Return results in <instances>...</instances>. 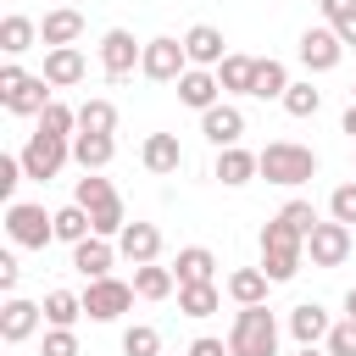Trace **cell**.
I'll list each match as a JSON object with an SVG mask.
<instances>
[{
  "mask_svg": "<svg viewBox=\"0 0 356 356\" xmlns=\"http://www.w3.org/2000/svg\"><path fill=\"white\" fill-rule=\"evenodd\" d=\"M44 356H78V334L72 328H44Z\"/></svg>",
  "mask_w": 356,
  "mask_h": 356,
  "instance_id": "42",
  "label": "cell"
},
{
  "mask_svg": "<svg viewBox=\"0 0 356 356\" xmlns=\"http://www.w3.org/2000/svg\"><path fill=\"white\" fill-rule=\"evenodd\" d=\"M222 289H228V300H234V306H267L273 278H267V267H234Z\"/></svg>",
  "mask_w": 356,
  "mask_h": 356,
  "instance_id": "22",
  "label": "cell"
},
{
  "mask_svg": "<svg viewBox=\"0 0 356 356\" xmlns=\"http://www.w3.org/2000/svg\"><path fill=\"white\" fill-rule=\"evenodd\" d=\"M111 195H117V189H111V178H100V172H83L78 189H72L78 206H100V200H111Z\"/></svg>",
  "mask_w": 356,
  "mask_h": 356,
  "instance_id": "38",
  "label": "cell"
},
{
  "mask_svg": "<svg viewBox=\"0 0 356 356\" xmlns=\"http://www.w3.org/2000/svg\"><path fill=\"white\" fill-rule=\"evenodd\" d=\"M111 156H117V139L111 134H72V161L83 172H106Z\"/></svg>",
  "mask_w": 356,
  "mask_h": 356,
  "instance_id": "24",
  "label": "cell"
},
{
  "mask_svg": "<svg viewBox=\"0 0 356 356\" xmlns=\"http://www.w3.org/2000/svg\"><path fill=\"white\" fill-rule=\"evenodd\" d=\"M284 111H289V117H317V111H323V89L289 83V89H284Z\"/></svg>",
  "mask_w": 356,
  "mask_h": 356,
  "instance_id": "35",
  "label": "cell"
},
{
  "mask_svg": "<svg viewBox=\"0 0 356 356\" xmlns=\"http://www.w3.org/2000/svg\"><path fill=\"white\" fill-rule=\"evenodd\" d=\"M128 306H134V284H122V278H111V273L83 284V317H89V323H117Z\"/></svg>",
  "mask_w": 356,
  "mask_h": 356,
  "instance_id": "7",
  "label": "cell"
},
{
  "mask_svg": "<svg viewBox=\"0 0 356 356\" xmlns=\"http://www.w3.org/2000/svg\"><path fill=\"white\" fill-rule=\"evenodd\" d=\"M89 234H95L89 206H78V200H72V206H61V211H56V239H61V245H78V239H89Z\"/></svg>",
  "mask_w": 356,
  "mask_h": 356,
  "instance_id": "32",
  "label": "cell"
},
{
  "mask_svg": "<svg viewBox=\"0 0 356 356\" xmlns=\"http://www.w3.org/2000/svg\"><path fill=\"white\" fill-rule=\"evenodd\" d=\"M17 156H22V172H28L33 184H50V178L72 161V139H56V134H39V128H33Z\"/></svg>",
  "mask_w": 356,
  "mask_h": 356,
  "instance_id": "6",
  "label": "cell"
},
{
  "mask_svg": "<svg viewBox=\"0 0 356 356\" xmlns=\"http://www.w3.org/2000/svg\"><path fill=\"white\" fill-rule=\"evenodd\" d=\"M300 261H306V234H295L284 217H273L261 228V267H267V278L273 284H289L300 273Z\"/></svg>",
  "mask_w": 356,
  "mask_h": 356,
  "instance_id": "2",
  "label": "cell"
},
{
  "mask_svg": "<svg viewBox=\"0 0 356 356\" xmlns=\"http://www.w3.org/2000/svg\"><path fill=\"white\" fill-rule=\"evenodd\" d=\"M339 128H345V134H350V145H356V100L345 106V117H339Z\"/></svg>",
  "mask_w": 356,
  "mask_h": 356,
  "instance_id": "46",
  "label": "cell"
},
{
  "mask_svg": "<svg viewBox=\"0 0 356 356\" xmlns=\"http://www.w3.org/2000/svg\"><path fill=\"white\" fill-rule=\"evenodd\" d=\"M328 328H334V317H328V306H317V300H300V306L289 312V334H295V345H323Z\"/></svg>",
  "mask_w": 356,
  "mask_h": 356,
  "instance_id": "23",
  "label": "cell"
},
{
  "mask_svg": "<svg viewBox=\"0 0 356 356\" xmlns=\"http://www.w3.org/2000/svg\"><path fill=\"white\" fill-rule=\"evenodd\" d=\"M178 289V273L172 267H161V261H139L134 267V295L139 300H167Z\"/></svg>",
  "mask_w": 356,
  "mask_h": 356,
  "instance_id": "26",
  "label": "cell"
},
{
  "mask_svg": "<svg viewBox=\"0 0 356 356\" xmlns=\"http://www.w3.org/2000/svg\"><path fill=\"white\" fill-rule=\"evenodd\" d=\"M78 33H83V11H78V6H56V11L39 17V44H44V50L78 44Z\"/></svg>",
  "mask_w": 356,
  "mask_h": 356,
  "instance_id": "17",
  "label": "cell"
},
{
  "mask_svg": "<svg viewBox=\"0 0 356 356\" xmlns=\"http://www.w3.org/2000/svg\"><path fill=\"white\" fill-rule=\"evenodd\" d=\"M139 72H145L150 83H178V78L189 72V50H184V39H172V33L145 39V61H139Z\"/></svg>",
  "mask_w": 356,
  "mask_h": 356,
  "instance_id": "8",
  "label": "cell"
},
{
  "mask_svg": "<svg viewBox=\"0 0 356 356\" xmlns=\"http://www.w3.org/2000/svg\"><path fill=\"white\" fill-rule=\"evenodd\" d=\"M334 33H339V39H345V50H356V17H350V22H345V28H334Z\"/></svg>",
  "mask_w": 356,
  "mask_h": 356,
  "instance_id": "47",
  "label": "cell"
},
{
  "mask_svg": "<svg viewBox=\"0 0 356 356\" xmlns=\"http://www.w3.org/2000/svg\"><path fill=\"white\" fill-rule=\"evenodd\" d=\"M328 217H339V222H356V178H350V184H339V189L328 195Z\"/></svg>",
  "mask_w": 356,
  "mask_h": 356,
  "instance_id": "41",
  "label": "cell"
},
{
  "mask_svg": "<svg viewBox=\"0 0 356 356\" xmlns=\"http://www.w3.org/2000/svg\"><path fill=\"white\" fill-rule=\"evenodd\" d=\"M33 44H39V22H33V17H22V11L0 17V50H6V56H28Z\"/></svg>",
  "mask_w": 356,
  "mask_h": 356,
  "instance_id": "27",
  "label": "cell"
},
{
  "mask_svg": "<svg viewBox=\"0 0 356 356\" xmlns=\"http://www.w3.org/2000/svg\"><path fill=\"white\" fill-rule=\"evenodd\" d=\"M28 172H22V156H0V200L11 206L17 200V184H22Z\"/></svg>",
  "mask_w": 356,
  "mask_h": 356,
  "instance_id": "40",
  "label": "cell"
},
{
  "mask_svg": "<svg viewBox=\"0 0 356 356\" xmlns=\"http://www.w3.org/2000/svg\"><path fill=\"white\" fill-rule=\"evenodd\" d=\"M323 350H328V356H356V317H334Z\"/></svg>",
  "mask_w": 356,
  "mask_h": 356,
  "instance_id": "37",
  "label": "cell"
},
{
  "mask_svg": "<svg viewBox=\"0 0 356 356\" xmlns=\"http://www.w3.org/2000/svg\"><path fill=\"white\" fill-rule=\"evenodd\" d=\"M317 6H323V22H328V28H345V22L356 17V0H317Z\"/></svg>",
  "mask_w": 356,
  "mask_h": 356,
  "instance_id": "43",
  "label": "cell"
},
{
  "mask_svg": "<svg viewBox=\"0 0 356 356\" xmlns=\"http://www.w3.org/2000/svg\"><path fill=\"white\" fill-rule=\"evenodd\" d=\"M250 78H256V56H239V50H228V56H222V67H217V83H222V95H250Z\"/></svg>",
  "mask_w": 356,
  "mask_h": 356,
  "instance_id": "29",
  "label": "cell"
},
{
  "mask_svg": "<svg viewBox=\"0 0 356 356\" xmlns=\"http://www.w3.org/2000/svg\"><path fill=\"white\" fill-rule=\"evenodd\" d=\"M345 317H356V284L345 289Z\"/></svg>",
  "mask_w": 356,
  "mask_h": 356,
  "instance_id": "48",
  "label": "cell"
},
{
  "mask_svg": "<svg viewBox=\"0 0 356 356\" xmlns=\"http://www.w3.org/2000/svg\"><path fill=\"white\" fill-rule=\"evenodd\" d=\"M261 161V178L267 184H284V189H300L317 178V150L312 145H295V139H273L267 150H256Z\"/></svg>",
  "mask_w": 356,
  "mask_h": 356,
  "instance_id": "1",
  "label": "cell"
},
{
  "mask_svg": "<svg viewBox=\"0 0 356 356\" xmlns=\"http://www.w3.org/2000/svg\"><path fill=\"white\" fill-rule=\"evenodd\" d=\"M78 317H83V295H72V289L44 295V328H78Z\"/></svg>",
  "mask_w": 356,
  "mask_h": 356,
  "instance_id": "31",
  "label": "cell"
},
{
  "mask_svg": "<svg viewBox=\"0 0 356 356\" xmlns=\"http://www.w3.org/2000/svg\"><path fill=\"white\" fill-rule=\"evenodd\" d=\"M278 217H284V222H289V228H295V234H312V228H317V222H323V217H317V206H312V200H284V211H278Z\"/></svg>",
  "mask_w": 356,
  "mask_h": 356,
  "instance_id": "39",
  "label": "cell"
},
{
  "mask_svg": "<svg viewBox=\"0 0 356 356\" xmlns=\"http://www.w3.org/2000/svg\"><path fill=\"white\" fill-rule=\"evenodd\" d=\"M189 356H234V350H228V339H211V334H200V339L189 345Z\"/></svg>",
  "mask_w": 356,
  "mask_h": 356,
  "instance_id": "44",
  "label": "cell"
},
{
  "mask_svg": "<svg viewBox=\"0 0 356 356\" xmlns=\"http://www.w3.org/2000/svg\"><path fill=\"white\" fill-rule=\"evenodd\" d=\"M17 278H22L17 256H0V289H6V295H17Z\"/></svg>",
  "mask_w": 356,
  "mask_h": 356,
  "instance_id": "45",
  "label": "cell"
},
{
  "mask_svg": "<svg viewBox=\"0 0 356 356\" xmlns=\"http://www.w3.org/2000/svg\"><path fill=\"white\" fill-rule=\"evenodd\" d=\"M350 100H356V83H350Z\"/></svg>",
  "mask_w": 356,
  "mask_h": 356,
  "instance_id": "50",
  "label": "cell"
},
{
  "mask_svg": "<svg viewBox=\"0 0 356 356\" xmlns=\"http://www.w3.org/2000/svg\"><path fill=\"white\" fill-rule=\"evenodd\" d=\"M295 56H300L306 72H334V67L345 61V39L323 22V28H306V33H300V50H295Z\"/></svg>",
  "mask_w": 356,
  "mask_h": 356,
  "instance_id": "11",
  "label": "cell"
},
{
  "mask_svg": "<svg viewBox=\"0 0 356 356\" xmlns=\"http://www.w3.org/2000/svg\"><path fill=\"white\" fill-rule=\"evenodd\" d=\"M0 106L11 117H39L50 106V78L44 72L33 78V72L17 67V56H6V67H0Z\"/></svg>",
  "mask_w": 356,
  "mask_h": 356,
  "instance_id": "3",
  "label": "cell"
},
{
  "mask_svg": "<svg viewBox=\"0 0 356 356\" xmlns=\"http://www.w3.org/2000/svg\"><path fill=\"white\" fill-rule=\"evenodd\" d=\"M39 323H44V300L6 295V306H0V339H6V345H22V339H33V334H39Z\"/></svg>",
  "mask_w": 356,
  "mask_h": 356,
  "instance_id": "12",
  "label": "cell"
},
{
  "mask_svg": "<svg viewBox=\"0 0 356 356\" xmlns=\"http://www.w3.org/2000/svg\"><path fill=\"white\" fill-rule=\"evenodd\" d=\"M178 100H184L189 111H211V106L222 100V83H217V67H189V72L178 78Z\"/></svg>",
  "mask_w": 356,
  "mask_h": 356,
  "instance_id": "14",
  "label": "cell"
},
{
  "mask_svg": "<svg viewBox=\"0 0 356 356\" xmlns=\"http://www.w3.org/2000/svg\"><path fill=\"white\" fill-rule=\"evenodd\" d=\"M178 312L184 317H211V312H222V289L217 284H178Z\"/></svg>",
  "mask_w": 356,
  "mask_h": 356,
  "instance_id": "30",
  "label": "cell"
},
{
  "mask_svg": "<svg viewBox=\"0 0 356 356\" xmlns=\"http://www.w3.org/2000/svg\"><path fill=\"white\" fill-rule=\"evenodd\" d=\"M83 72H89V61H83L78 44L44 50V78H50V89H72V83H83Z\"/></svg>",
  "mask_w": 356,
  "mask_h": 356,
  "instance_id": "19",
  "label": "cell"
},
{
  "mask_svg": "<svg viewBox=\"0 0 356 356\" xmlns=\"http://www.w3.org/2000/svg\"><path fill=\"white\" fill-rule=\"evenodd\" d=\"M284 89H289V67H284L278 56H256L250 95H256V100H284Z\"/></svg>",
  "mask_w": 356,
  "mask_h": 356,
  "instance_id": "28",
  "label": "cell"
},
{
  "mask_svg": "<svg viewBox=\"0 0 356 356\" xmlns=\"http://www.w3.org/2000/svg\"><path fill=\"white\" fill-rule=\"evenodd\" d=\"M184 50H189V67H222V56H228V39H222V28H211V22H195V28L184 33Z\"/></svg>",
  "mask_w": 356,
  "mask_h": 356,
  "instance_id": "18",
  "label": "cell"
},
{
  "mask_svg": "<svg viewBox=\"0 0 356 356\" xmlns=\"http://www.w3.org/2000/svg\"><path fill=\"white\" fill-rule=\"evenodd\" d=\"M211 178H217V184H228V189H239V184L261 178V161H256V150H245V145H228V150H217V161H211Z\"/></svg>",
  "mask_w": 356,
  "mask_h": 356,
  "instance_id": "15",
  "label": "cell"
},
{
  "mask_svg": "<svg viewBox=\"0 0 356 356\" xmlns=\"http://www.w3.org/2000/svg\"><path fill=\"white\" fill-rule=\"evenodd\" d=\"M61 6H78V0H61Z\"/></svg>",
  "mask_w": 356,
  "mask_h": 356,
  "instance_id": "51",
  "label": "cell"
},
{
  "mask_svg": "<svg viewBox=\"0 0 356 356\" xmlns=\"http://www.w3.org/2000/svg\"><path fill=\"white\" fill-rule=\"evenodd\" d=\"M139 61H145V44L128 33V28H106L100 33V72L117 83V78H128V72H139Z\"/></svg>",
  "mask_w": 356,
  "mask_h": 356,
  "instance_id": "9",
  "label": "cell"
},
{
  "mask_svg": "<svg viewBox=\"0 0 356 356\" xmlns=\"http://www.w3.org/2000/svg\"><path fill=\"white\" fill-rule=\"evenodd\" d=\"M295 356H328V350H323V345H300Z\"/></svg>",
  "mask_w": 356,
  "mask_h": 356,
  "instance_id": "49",
  "label": "cell"
},
{
  "mask_svg": "<svg viewBox=\"0 0 356 356\" xmlns=\"http://www.w3.org/2000/svg\"><path fill=\"white\" fill-rule=\"evenodd\" d=\"M117 250H122V261H156L161 256V228L156 222H128L122 234H117Z\"/></svg>",
  "mask_w": 356,
  "mask_h": 356,
  "instance_id": "21",
  "label": "cell"
},
{
  "mask_svg": "<svg viewBox=\"0 0 356 356\" xmlns=\"http://www.w3.org/2000/svg\"><path fill=\"white\" fill-rule=\"evenodd\" d=\"M200 134H206L211 150H228V145L245 139V111H239L234 100H217L211 111H200Z\"/></svg>",
  "mask_w": 356,
  "mask_h": 356,
  "instance_id": "13",
  "label": "cell"
},
{
  "mask_svg": "<svg viewBox=\"0 0 356 356\" xmlns=\"http://www.w3.org/2000/svg\"><path fill=\"white\" fill-rule=\"evenodd\" d=\"M139 161H145L156 178H172V172H184V145H178V134H150V139L139 145Z\"/></svg>",
  "mask_w": 356,
  "mask_h": 356,
  "instance_id": "20",
  "label": "cell"
},
{
  "mask_svg": "<svg viewBox=\"0 0 356 356\" xmlns=\"http://www.w3.org/2000/svg\"><path fill=\"white\" fill-rule=\"evenodd\" d=\"M78 134H117V106L111 100H83L78 106Z\"/></svg>",
  "mask_w": 356,
  "mask_h": 356,
  "instance_id": "33",
  "label": "cell"
},
{
  "mask_svg": "<svg viewBox=\"0 0 356 356\" xmlns=\"http://www.w3.org/2000/svg\"><path fill=\"white\" fill-rule=\"evenodd\" d=\"M6 234H11V245H22V250H44V245L56 239V211H44V206H33V200H11V206H6Z\"/></svg>",
  "mask_w": 356,
  "mask_h": 356,
  "instance_id": "5",
  "label": "cell"
},
{
  "mask_svg": "<svg viewBox=\"0 0 356 356\" xmlns=\"http://www.w3.org/2000/svg\"><path fill=\"white\" fill-rule=\"evenodd\" d=\"M306 256H312V267H345V256H350V222H339V217L317 222L306 234Z\"/></svg>",
  "mask_w": 356,
  "mask_h": 356,
  "instance_id": "10",
  "label": "cell"
},
{
  "mask_svg": "<svg viewBox=\"0 0 356 356\" xmlns=\"http://www.w3.org/2000/svg\"><path fill=\"white\" fill-rule=\"evenodd\" d=\"M117 256H122V250H117L106 234H89V239H78V245H72V267L83 273V284H89V278H106Z\"/></svg>",
  "mask_w": 356,
  "mask_h": 356,
  "instance_id": "16",
  "label": "cell"
},
{
  "mask_svg": "<svg viewBox=\"0 0 356 356\" xmlns=\"http://www.w3.org/2000/svg\"><path fill=\"white\" fill-rule=\"evenodd\" d=\"M39 134L72 139V134H78V106H61V100H50V106L39 111Z\"/></svg>",
  "mask_w": 356,
  "mask_h": 356,
  "instance_id": "34",
  "label": "cell"
},
{
  "mask_svg": "<svg viewBox=\"0 0 356 356\" xmlns=\"http://www.w3.org/2000/svg\"><path fill=\"white\" fill-rule=\"evenodd\" d=\"M228 350L234 356H278V317L267 306H239L234 328H228Z\"/></svg>",
  "mask_w": 356,
  "mask_h": 356,
  "instance_id": "4",
  "label": "cell"
},
{
  "mask_svg": "<svg viewBox=\"0 0 356 356\" xmlns=\"http://www.w3.org/2000/svg\"><path fill=\"white\" fill-rule=\"evenodd\" d=\"M122 356H161V334H156L150 323L122 328Z\"/></svg>",
  "mask_w": 356,
  "mask_h": 356,
  "instance_id": "36",
  "label": "cell"
},
{
  "mask_svg": "<svg viewBox=\"0 0 356 356\" xmlns=\"http://www.w3.org/2000/svg\"><path fill=\"white\" fill-rule=\"evenodd\" d=\"M172 273H178V284H217V256L206 245H184Z\"/></svg>",
  "mask_w": 356,
  "mask_h": 356,
  "instance_id": "25",
  "label": "cell"
}]
</instances>
